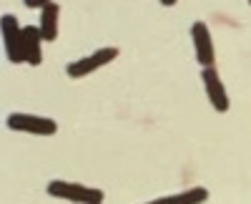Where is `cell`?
Masks as SVG:
<instances>
[{
	"label": "cell",
	"instance_id": "cell-1",
	"mask_svg": "<svg viewBox=\"0 0 251 204\" xmlns=\"http://www.w3.org/2000/svg\"><path fill=\"white\" fill-rule=\"evenodd\" d=\"M46 192L55 199H66L73 204H103V197H106L96 187L78 184V181H63V179H53L46 187Z\"/></svg>",
	"mask_w": 251,
	"mask_h": 204
},
{
	"label": "cell",
	"instance_id": "cell-2",
	"mask_svg": "<svg viewBox=\"0 0 251 204\" xmlns=\"http://www.w3.org/2000/svg\"><path fill=\"white\" fill-rule=\"evenodd\" d=\"M3 46H5V58L10 63H25V38H23V28H20L18 18L5 13L3 15Z\"/></svg>",
	"mask_w": 251,
	"mask_h": 204
},
{
	"label": "cell",
	"instance_id": "cell-3",
	"mask_svg": "<svg viewBox=\"0 0 251 204\" xmlns=\"http://www.w3.org/2000/svg\"><path fill=\"white\" fill-rule=\"evenodd\" d=\"M5 124L10 131L20 134H35V136H53L58 131L55 118L48 116H35V114H10L5 118Z\"/></svg>",
	"mask_w": 251,
	"mask_h": 204
},
{
	"label": "cell",
	"instance_id": "cell-4",
	"mask_svg": "<svg viewBox=\"0 0 251 204\" xmlns=\"http://www.w3.org/2000/svg\"><path fill=\"white\" fill-rule=\"evenodd\" d=\"M116 58H118V48H98V51H93L91 56L78 58V60H73V63H68V66H66V76H68V78H86V76H91L93 71L113 63Z\"/></svg>",
	"mask_w": 251,
	"mask_h": 204
},
{
	"label": "cell",
	"instance_id": "cell-5",
	"mask_svg": "<svg viewBox=\"0 0 251 204\" xmlns=\"http://www.w3.org/2000/svg\"><path fill=\"white\" fill-rule=\"evenodd\" d=\"M191 40H194V53H196V63L201 68H214L216 63V48H214V38L211 30L203 20H196L191 26Z\"/></svg>",
	"mask_w": 251,
	"mask_h": 204
},
{
	"label": "cell",
	"instance_id": "cell-6",
	"mask_svg": "<svg viewBox=\"0 0 251 204\" xmlns=\"http://www.w3.org/2000/svg\"><path fill=\"white\" fill-rule=\"evenodd\" d=\"M201 81H203L208 104L214 106V111L226 114L231 104H228V93H226V88H224V81H221L219 71H216V68H203V71H201Z\"/></svg>",
	"mask_w": 251,
	"mask_h": 204
},
{
	"label": "cell",
	"instance_id": "cell-7",
	"mask_svg": "<svg viewBox=\"0 0 251 204\" xmlns=\"http://www.w3.org/2000/svg\"><path fill=\"white\" fill-rule=\"evenodd\" d=\"M23 38H25V63L30 66H40L43 63V35H40V28L35 26H25L23 28Z\"/></svg>",
	"mask_w": 251,
	"mask_h": 204
},
{
	"label": "cell",
	"instance_id": "cell-8",
	"mask_svg": "<svg viewBox=\"0 0 251 204\" xmlns=\"http://www.w3.org/2000/svg\"><path fill=\"white\" fill-rule=\"evenodd\" d=\"M58 18H60V5L58 3H50L46 5L43 10H40V35H43L46 43H53V40L58 38Z\"/></svg>",
	"mask_w": 251,
	"mask_h": 204
},
{
	"label": "cell",
	"instance_id": "cell-9",
	"mask_svg": "<svg viewBox=\"0 0 251 204\" xmlns=\"http://www.w3.org/2000/svg\"><path fill=\"white\" fill-rule=\"evenodd\" d=\"M206 199H208L206 187H191V189H183L178 194H169V197H161V199L146 202V204H203Z\"/></svg>",
	"mask_w": 251,
	"mask_h": 204
},
{
	"label": "cell",
	"instance_id": "cell-10",
	"mask_svg": "<svg viewBox=\"0 0 251 204\" xmlns=\"http://www.w3.org/2000/svg\"><path fill=\"white\" fill-rule=\"evenodd\" d=\"M23 3H25V8H30V10H33V8H40V10H43L46 5L53 3V0H23Z\"/></svg>",
	"mask_w": 251,
	"mask_h": 204
},
{
	"label": "cell",
	"instance_id": "cell-11",
	"mask_svg": "<svg viewBox=\"0 0 251 204\" xmlns=\"http://www.w3.org/2000/svg\"><path fill=\"white\" fill-rule=\"evenodd\" d=\"M176 3H178V0H161L163 8H171V5H176Z\"/></svg>",
	"mask_w": 251,
	"mask_h": 204
},
{
	"label": "cell",
	"instance_id": "cell-12",
	"mask_svg": "<svg viewBox=\"0 0 251 204\" xmlns=\"http://www.w3.org/2000/svg\"><path fill=\"white\" fill-rule=\"evenodd\" d=\"M249 5H251V0H249Z\"/></svg>",
	"mask_w": 251,
	"mask_h": 204
}]
</instances>
